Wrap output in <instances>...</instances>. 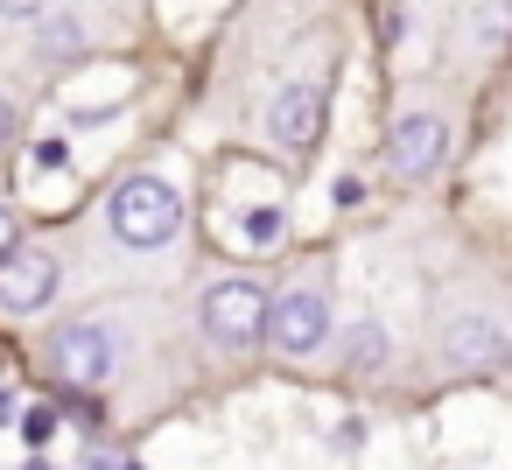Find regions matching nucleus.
<instances>
[{
	"instance_id": "nucleus-1",
	"label": "nucleus",
	"mask_w": 512,
	"mask_h": 470,
	"mask_svg": "<svg viewBox=\"0 0 512 470\" xmlns=\"http://www.w3.org/2000/svg\"><path fill=\"white\" fill-rule=\"evenodd\" d=\"M106 232H113L127 253H162V246L183 232V197H176L162 176H127V183L106 197Z\"/></svg>"
},
{
	"instance_id": "nucleus-2",
	"label": "nucleus",
	"mask_w": 512,
	"mask_h": 470,
	"mask_svg": "<svg viewBox=\"0 0 512 470\" xmlns=\"http://www.w3.org/2000/svg\"><path fill=\"white\" fill-rule=\"evenodd\" d=\"M267 288L260 281H246V274H225V281H211L204 288V302H197V323H204V337L218 344V351H253L260 337H267Z\"/></svg>"
},
{
	"instance_id": "nucleus-3",
	"label": "nucleus",
	"mask_w": 512,
	"mask_h": 470,
	"mask_svg": "<svg viewBox=\"0 0 512 470\" xmlns=\"http://www.w3.org/2000/svg\"><path fill=\"white\" fill-rule=\"evenodd\" d=\"M43 358H50V372H57L64 386H106L113 365H120L106 323H64V330L43 344Z\"/></svg>"
},
{
	"instance_id": "nucleus-4",
	"label": "nucleus",
	"mask_w": 512,
	"mask_h": 470,
	"mask_svg": "<svg viewBox=\"0 0 512 470\" xmlns=\"http://www.w3.org/2000/svg\"><path fill=\"white\" fill-rule=\"evenodd\" d=\"M267 337H274V351H288V358L323 351V344H330V302H323V288H288V295L267 309Z\"/></svg>"
},
{
	"instance_id": "nucleus-5",
	"label": "nucleus",
	"mask_w": 512,
	"mask_h": 470,
	"mask_svg": "<svg viewBox=\"0 0 512 470\" xmlns=\"http://www.w3.org/2000/svg\"><path fill=\"white\" fill-rule=\"evenodd\" d=\"M57 260L36 253V246H15L8 260H0V316H36L50 295H57Z\"/></svg>"
},
{
	"instance_id": "nucleus-6",
	"label": "nucleus",
	"mask_w": 512,
	"mask_h": 470,
	"mask_svg": "<svg viewBox=\"0 0 512 470\" xmlns=\"http://www.w3.org/2000/svg\"><path fill=\"white\" fill-rule=\"evenodd\" d=\"M442 365H456V372H512V337L491 330L484 316H456L442 330Z\"/></svg>"
},
{
	"instance_id": "nucleus-7",
	"label": "nucleus",
	"mask_w": 512,
	"mask_h": 470,
	"mask_svg": "<svg viewBox=\"0 0 512 470\" xmlns=\"http://www.w3.org/2000/svg\"><path fill=\"white\" fill-rule=\"evenodd\" d=\"M449 148V120L442 113H407L393 134H386V169L393 176H428Z\"/></svg>"
},
{
	"instance_id": "nucleus-8",
	"label": "nucleus",
	"mask_w": 512,
	"mask_h": 470,
	"mask_svg": "<svg viewBox=\"0 0 512 470\" xmlns=\"http://www.w3.org/2000/svg\"><path fill=\"white\" fill-rule=\"evenodd\" d=\"M267 134H274V148H316V134H323V92L316 85H281V99L267 106Z\"/></svg>"
},
{
	"instance_id": "nucleus-9",
	"label": "nucleus",
	"mask_w": 512,
	"mask_h": 470,
	"mask_svg": "<svg viewBox=\"0 0 512 470\" xmlns=\"http://www.w3.org/2000/svg\"><path fill=\"white\" fill-rule=\"evenodd\" d=\"M379 358H386V330H379V323H351V330H344V365H351V372H372Z\"/></svg>"
},
{
	"instance_id": "nucleus-10",
	"label": "nucleus",
	"mask_w": 512,
	"mask_h": 470,
	"mask_svg": "<svg viewBox=\"0 0 512 470\" xmlns=\"http://www.w3.org/2000/svg\"><path fill=\"white\" fill-rule=\"evenodd\" d=\"M239 232H246V246H274V239H281V211H274V204H260V211H246V218H239Z\"/></svg>"
},
{
	"instance_id": "nucleus-11",
	"label": "nucleus",
	"mask_w": 512,
	"mask_h": 470,
	"mask_svg": "<svg viewBox=\"0 0 512 470\" xmlns=\"http://www.w3.org/2000/svg\"><path fill=\"white\" fill-rule=\"evenodd\" d=\"M29 15H43V0H0V22H29Z\"/></svg>"
},
{
	"instance_id": "nucleus-12",
	"label": "nucleus",
	"mask_w": 512,
	"mask_h": 470,
	"mask_svg": "<svg viewBox=\"0 0 512 470\" xmlns=\"http://www.w3.org/2000/svg\"><path fill=\"white\" fill-rule=\"evenodd\" d=\"M15 239H22V225H15V211H8V204H0V260L15 253Z\"/></svg>"
},
{
	"instance_id": "nucleus-13",
	"label": "nucleus",
	"mask_w": 512,
	"mask_h": 470,
	"mask_svg": "<svg viewBox=\"0 0 512 470\" xmlns=\"http://www.w3.org/2000/svg\"><path fill=\"white\" fill-rule=\"evenodd\" d=\"M71 155H64V141H36V169H64Z\"/></svg>"
},
{
	"instance_id": "nucleus-14",
	"label": "nucleus",
	"mask_w": 512,
	"mask_h": 470,
	"mask_svg": "<svg viewBox=\"0 0 512 470\" xmlns=\"http://www.w3.org/2000/svg\"><path fill=\"white\" fill-rule=\"evenodd\" d=\"M8 141H15V106L0 99V148H8Z\"/></svg>"
},
{
	"instance_id": "nucleus-15",
	"label": "nucleus",
	"mask_w": 512,
	"mask_h": 470,
	"mask_svg": "<svg viewBox=\"0 0 512 470\" xmlns=\"http://www.w3.org/2000/svg\"><path fill=\"white\" fill-rule=\"evenodd\" d=\"M8 414H15V393H8V386H0V421H8Z\"/></svg>"
},
{
	"instance_id": "nucleus-16",
	"label": "nucleus",
	"mask_w": 512,
	"mask_h": 470,
	"mask_svg": "<svg viewBox=\"0 0 512 470\" xmlns=\"http://www.w3.org/2000/svg\"><path fill=\"white\" fill-rule=\"evenodd\" d=\"M22 470H50V463H43V456H29V463H22Z\"/></svg>"
}]
</instances>
